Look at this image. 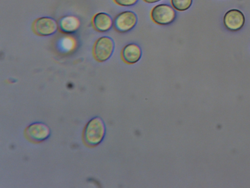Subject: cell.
<instances>
[{"instance_id": "obj_10", "label": "cell", "mask_w": 250, "mask_h": 188, "mask_svg": "<svg viewBox=\"0 0 250 188\" xmlns=\"http://www.w3.org/2000/svg\"><path fill=\"white\" fill-rule=\"evenodd\" d=\"M80 24L79 20L73 16H64L60 18L58 23L59 30L66 34L75 32Z\"/></svg>"}, {"instance_id": "obj_9", "label": "cell", "mask_w": 250, "mask_h": 188, "mask_svg": "<svg viewBox=\"0 0 250 188\" xmlns=\"http://www.w3.org/2000/svg\"><path fill=\"white\" fill-rule=\"evenodd\" d=\"M92 23L94 29L100 32L108 31L113 26L110 16L105 12H99L93 17Z\"/></svg>"}, {"instance_id": "obj_3", "label": "cell", "mask_w": 250, "mask_h": 188, "mask_svg": "<svg viewBox=\"0 0 250 188\" xmlns=\"http://www.w3.org/2000/svg\"><path fill=\"white\" fill-rule=\"evenodd\" d=\"M115 47V44L109 37L103 36L95 42L93 48L94 58L99 62H104L112 56Z\"/></svg>"}, {"instance_id": "obj_7", "label": "cell", "mask_w": 250, "mask_h": 188, "mask_svg": "<svg viewBox=\"0 0 250 188\" xmlns=\"http://www.w3.org/2000/svg\"><path fill=\"white\" fill-rule=\"evenodd\" d=\"M142 50L140 47L134 43L125 45L121 51V56L123 61L129 65L138 62L142 57Z\"/></svg>"}, {"instance_id": "obj_4", "label": "cell", "mask_w": 250, "mask_h": 188, "mask_svg": "<svg viewBox=\"0 0 250 188\" xmlns=\"http://www.w3.org/2000/svg\"><path fill=\"white\" fill-rule=\"evenodd\" d=\"M137 15L131 11H122L113 20V27L119 33H125L133 29L137 23Z\"/></svg>"}, {"instance_id": "obj_1", "label": "cell", "mask_w": 250, "mask_h": 188, "mask_svg": "<svg viewBox=\"0 0 250 188\" xmlns=\"http://www.w3.org/2000/svg\"><path fill=\"white\" fill-rule=\"evenodd\" d=\"M104 133L105 127L102 120L99 118H93L86 126L85 141L90 145H96L102 141Z\"/></svg>"}, {"instance_id": "obj_6", "label": "cell", "mask_w": 250, "mask_h": 188, "mask_svg": "<svg viewBox=\"0 0 250 188\" xmlns=\"http://www.w3.org/2000/svg\"><path fill=\"white\" fill-rule=\"evenodd\" d=\"M245 23L243 13L236 9L228 11L223 17V24L229 31L236 32L242 28Z\"/></svg>"}, {"instance_id": "obj_5", "label": "cell", "mask_w": 250, "mask_h": 188, "mask_svg": "<svg viewBox=\"0 0 250 188\" xmlns=\"http://www.w3.org/2000/svg\"><path fill=\"white\" fill-rule=\"evenodd\" d=\"M58 28V24L52 18L42 17L37 19L33 23L32 29L37 35L48 36L54 34Z\"/></svg>"}, {"instance_id": "obj_2", "label": "cell", "mask_w": 250, "mask_h": 188, "mask_svg": "<svg viewBox=\"0 0 250 188\" xmlns=\"http://www.w3.org/2000/svg\"><path fill=\"white\" fill-rule=\"evenodd\" d=\"M176 13L172 6L162 3L154 6L150 12V18L156 24L166 25L171 24L175 19Z\"/></svg>"}, {"instance_id": "obj_8", "label": "cell", "mask_w": 250, "mask_h": 188, "mask_svg": "<svg viewBox=\"0 0 250 188\" xmlns=\"http://www.w3.org/2000/svg\"><path fill=\"white\" fill-rule=\"evenodd\" d=\"M27 136L35 141H42L47 138L50 130L47 126L41 122L34 123L26 130Z\"/></svg>"}, {"instance_id": "obj_13", "label": "cell", "mask_w": 250, "mask_h": 188, "mask_svg": "<svg viewBox=\"0 0 250 188\" xmlns=\"http://www.w3.org/2000/svg\"><path fill=\"white\" fill-rule=\"evenodd\" d=\"M146 3L152 4L160 1L161 0H143Z\"/></svg>"}, {"instance_id": "obj_11", "label": "cell", "mask_w": 250, "mask_h": 188, "mask_svg": "<svg viewBox=\"0 0 250 188\" xmlns=\"http://www.w3.org/2000/svg\"><path fill=\"white\" fill-rule=\"evenodd\" d=\"M193 0H170L172 7L179 12L188 10L192 4Z\"/></svg>"}, {"instance_id": "obj_12", "label": "cell", "mask_w": 250, "mask_h": 188, "mask_svg": "<svg viewBox=\"0 0 250 188\" xmlns=\"http://www.w3.org/2000/svg\"><path fill=\"white\" fill-rule=\"evenodd\" d=\"M115 4L121 6H131L135 4L138 0H113Z\"/></svg>"}]
</instances>
